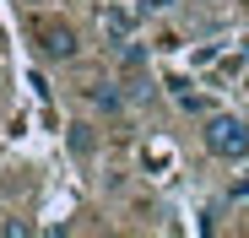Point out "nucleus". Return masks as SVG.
Returning a JSON list of instances; mask_svg holds the SVG:
<instances>
[{"instance_id": "obj_9", "label": "nucleus", "mask_w": 249, "mask_h": 238, "mask_svg": "<svg viewBox=\"0 0 249 238\" xmlns=\"http://www.w3.org/2000/svg\"><path fill=\"white\" fill-rule=\"evenodd\" d=\"M22 6H44V0H22Z\"/></svg>"}, {"instance_id": "obj_3", "label": "nucleus", "mask_w": 249, "mask_h": 238, "mask_svg": "<svg viewBox=\"0 0 249 238\" xmlns=\"http://www.w3.org/2000/svg\"><path fill=\"white\" fill-rule=\"evenodd\" d=\"M98 27H103V38L119 49L124 38H136V11L130 6H98Z\"/></svg>"}, {"instance_id": "obj_2", "label": "nucleus", "mask_w": 249, "mask_h": 238, "mask_svg": "<svg viewBox=\"0 0 249 238\" xmlns=\"http://www.w3.org/2000/svg\"><path fill=\"white\" fill-rule=\"evenodd\" d=\"M38 49H44V60H76V54H81L76 27H65V22H44V27H38Z\"/></svg>"}, {"instance_id": "obj_7", "label": "nucleus", "mask_w": 249, "mask_h": 238, "mask_svg": "<svg viewBox=\"0 0 249 238\" xmlns=\"http://www.w3.org/2000/svg\"><path fill=\"white\" fill-rule=\"evenodd\" d=\"M33 233V222H22V217H11V222H0V238H27Z\"/></svg>"}, {"instance_id": "obj_4", "label": "nucleus", "mask_w": 249, "mask_h": 238, "mask_svg": "<svg viewBox=\"0 0 249 238\" xmlns=\"http://www.w3.org/2000/svg\"><path fill=\"white\" fill-rule=\"evenodd\" d=\"M87 98H92V108H103V114H119V108H124V92H119L114 82H98V87H87Z\"/></svg>"}, {"instance_id": "obj_6", "label": "nucleus", "mask_w": 249, "mask_h": 238, "mask_svg": "<svg viewBox=\"0 0 249 238\" xmlns=\"http://www.w3.org/2000/svg\"><path fill=\"white\" fill-rule=\"evenodd\" d=\"M92 146H98L92 125H71V152H76V157H92Z\"/></svg>"}, {"instance_id": "obj_8", "label": "nucleus", "mask_w": 249, "mask_h": 238, "mask_svg": "<svg viewBox=\"0 0 249 238\" xmlns=\"http://www.w3.org/2000/svg\"><path fill=\"white\" fill-rule=\"evenodd\" d=\"M179 0H141V11H152V17H162V11H174Z\"/></svg>"}, {"instance_id": "obj_5", "label": "nucleus", "mask_w": 249, "mask_h": 238, "mask_svg": "<svg viewBox=\"0 0 249 238\" xmlns=\"http://www.w3.org/2000/svg\"><path fill=\"white\" fill-rule=\"evenodd\" d=\"M119 65H124V70H146V49L136 44V38H124V44H119Z\"/></svg>"}, {"instance_id": "obj_1", "label": "nucleus", "mask_w": 249, "mask_h": 238, "mask_svg": "<svg viewBox=\"0 0 249 238\" xmlns=\"http://www.w3.org/2000/svg\"><path fill=\"white\" fill-rule=\"evenodd\" d=\"M200 141L217 163H249V119H238V114H206Z\"/></svg>"}]
</instances>
